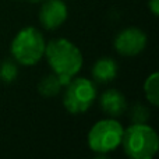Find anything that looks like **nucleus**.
<instances>
[{
    "label": "nucleus",
    "mask_w": 159,
    "mask_h": 159,
    "mask_svg": "<svg viewBox=\"0 0 159 159\" xmlns=\"http://www.w3.org/2000/svg\"><path fill=\"white\" fill-rule=\"evenodd\" d=\"M48 59L53 74L60 80L61 85L66 87L82 67V53L69 39H53L45 48V55Z\"/></svg>",
    "instance_id": "nucleus-1"
},
{
    "label": "nucleus",
    "mask_w": 159,
    "mask_h": 159,
    "mask_svg": "<svg viewBox=\"0 0 159 159\" xmlns=\"http://www.w3.org/2000/svg\"><path fill=\"white\" fill-rule=\"evenodd\" d=\"M121 147L131 159H151L159 149V138L147 123H134L123 133Z\"/></svg>",
    "instance_id": "nucleus-2"
},
{
    "label": "nucleus",
    "mask_w": 159,
    "mask_h": 159,
    "mask_svg": "<svg viewBox=\"0 0 159 159\" xmlns=\"http://www.w3.org/2000/svg\"><path fill=\"white\" fill-rule=\"evenodd\" d=\"M45 48L46 42L41 31L34 27H27L14 36L10 52L17 63L22 66H34L43 57Z\"/></svg>",
    "instance_id": "nucleus-3"
},
{
    "label": "nucleus",
    "mask_w": 159,
    "mask_h": 159,
    "mask_svg": "<svg viewBox=\"0 0 159 159\" xmlns=\"http://www.w3.org/2000/svg\"><path fill=\"white\" fill-rule=\"evenodd\" d=\"M124 129L115 117L99 120L88 133V147L93 152L107 154L121 144Z\"/></svg>",
    "instance_id": "nucleus-4"
},
{
    "label": "nucleus",
    "mask_w": 159,
    "mask_h": 159,
    "mask_svg": "<svg viewBox=\"0 0 159 159\" xmlns=\"http://www.w3.org/2000/svg\"><path fill=\"white\" fill-rule=\"evenodd\" d=\"M96 98V88L88 78H73L66 85L63 105L71 115L84 113L92 106Z\"/></svg>",
    "instance_id": "nucleus-5"
},
{
    "label": "nucleus",
    "mask_w": 159,
    "mask_h": 159,
    "mask_svg": "<svg viewBox=\"0 0 159 159\" xmlns=\"http://www.w3.org/2000/svg\"><path fill=\"white\" fill-rule=\"evenodd\" d=\"M147 46V35L138 28H126L117 34L115 39V48L121 56H137Z\"/></svg>",
    "instance_id": "nucleus-6"
},
{
    "label": "nucleus",
    "mask_w": 159,
    "mask_h": 159,
    "mask_svg": "<svg viewBox=\"0 0 159 159\" xmlns=\"http://www.w3.org/2000/svg\"><path fill=\"white\" fill-rule=\"evenodd\" d=\"M39 20L46 30H56L67 20V6L61 0H45L39 11Z\"/></svg>",
    "instance_id": "nucleus-7"
},
{
    "label": "nucleus",
    "mask_w": 159,
    "mask_h": 159,
    "mask_svg": "<svg viewBox=\"0 0 159 159\" xmlns=\"http://www.w3.org/2000/svg\"><path fill=\"white\" fill-rule=\"evenodd\" d=\"M101 109L110 117H119L127 109V101L117 89H107L101 96Z\"/></svg>",
    "instance_id": "nucleus-8"
},
{
    "label": "nucleus",
    "mask_w": 159,
    "mask_h": 159,
    "mask_svg": "<svg viewBox=\"0 0 159 159\" xmlns=\"http://www.w3.org/2000/svg\"><path fill=\"white\" fill-rule=\"evenodd\" d=\"M117 75V63L112 57H101L92 67V77L96 82L106 84Z\"/></svg>",
    "instance_id": "nucleus-9"
},
{
    "label": "nucleus",
    "mask_w": 159,
    "mask_h": 159,
    "mask_svg": "<svg viewBox=\"0 0 159 159\" xmlns=\"http://www.w3.org/2000/svg\"><path fill=\"white\" fill-rule=\"evenodd\" d=\"M61 88H63V85H61L60 80H59L56 74H49L46 77H43L38 85V89L41 92V95L48 96V98L56 96L61 91Z\"/></svg>",
    "instance_id": "nucleus-10"
},
{
    "label": "nucleus",
    "mask_w": 159,
    "mask_h": 159,
    "mask_svg": "<svg viewBox=\"0 0 159 159\" xmlns=\"http://www.w3.org/2000/svg\"><path fill=\"white\" fill-rule=\"evenodd\" d=\"M144 92H145L147 101H148L152 106H158L159 105V74L158 73H152V74L145 80Z\"/></svg>",
    "instance_id": "nucleus-11"
},
{
    "label": "nucleus",
    "mask_w": 159,
    "mask_h": 159,
    "mask_svg": "<svg viewBox=\"0 0 159 159\" xmlns=\"http://www.w3.org/2000/svg\"><path fill=\"white\" fill-rule=\"evenodd\" d=\"M17 77V67L13 61L6 60L0 66V80L4 82H11Z\"/></svg>",
    "instance_id": "nucleus-12"
},
{
    "label": "nucleus",
    "mask_w": 159,
    "mask_h": 159,
    "mask_svg": "<svg viewBox=\"0 0 159 159\" xmlns=\"http://www.w3.org/2000/svg\"><path fill=\"white\" fill-rule=\"evenodd\" d=\"M149 119V109L144 105L137 103L131 109V120L133 123H145Z\"/></svg>",
    "instance_id": "nucleus-13"
},
{
    "label": "nucleus",
    "mask_w": 159,
    "mask_h": 159,
    "mask_svg": "<svg viewBox=\"0 0 159 159\" xmlns=\"http://www.w3.org/2000/svg\"><path fill=\"white\" fill-rule=\"evenodd\" d=\"M148 6H149V10L152 11V14L158 16L159 14V0H149Z\"/></svg>",
    "instance_id": "nucleus-14"
},
{
    "label": "nucleus",
    "mask_w": 159,
    "mask_h": 159,
    "mask_svg": "<svg viewBox=\"0 0 159 159\" xmlns=\"http://www.w3.org/2000/svg\"><path fill=\"white\" fill-rule=\"evenodd\" d=\"M30 2H32V3H39V2H45V0H30Z\"/></svg>",
    "instance_id": "nucleus-15"
}]
</instances>
